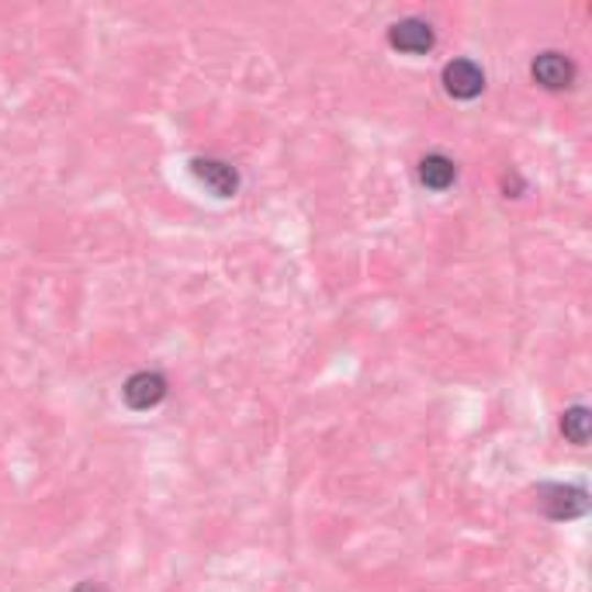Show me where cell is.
I'll return each instance as SVG.
<instances>
[{"label":"cell","instance_id":"cell-5","mask_svg":"<svg viewBox=\"0 0 592 592\" xmlns=\"http://www.w3.org/2000/svg\"><path fill=\"white\" fill-rule=\"evenodd\" d=\"M388 45L402 56H426L434 53L437 32L430 21L423 18H398L395 25H388Z\"/></svg>","mask_w":592,"mask_h":592},{"label":"cell","instance_id":"cell-7","mask_svg":"<svg viewBox=\"0 0 592 592\" xmlns=\"http://www.w3.org/2000/svg\"><path fill=\"white\" fill-rule=\"evenodd\" d=\"M419 184L426 191H451L458 184V163L447 156V153H426L419 160Z\"/></svg>","mask_w":592,"mask_h":592},{"label":"cell","instance_id":"cell-4","mask_svg":"<svg viewBox=\"0 0 592 592\" xmlns=\"http://www.w3.org/2000/svg\"><path fill=\"white\" fill-rule=\"evenodd\" d=\"M440 80H443V90L451 94L454 101H475L485 90V69L475 59L458 56L451 63H443Z\"/></svg>","mask_w":592,"mask_h":592},{"label":"cell","instance_id":"cell-3","mask_svg":"<svg viewBox=\"0 0 592 592\" xmlns=\"http://www.w3.org/2000/svg\"><path fill=\"white\" fill-rule=\"evenodd\" d=\"M167 392H171V382H167V374H160V371H135L122 385V398L132 413L156 409L160 402L167 398Z\"/></svg>","mask_w":592,"mask_h":592},{"label":"cell","instance_id":"cell-1","mask_svg":"<svg viewBox=\"0 0 592 592\" xmlns=\"http://www.w3.org/2000/svg\"><path fill=\"white\" fill-rule=\"evenodd\" d=\"M537 503L548 519H579L589 513V495L582 485H561V482H548L537 485Z\"/></svg>","mask_w":592,"mask_h":592},{"label":"cell","instance_id":"cell-6","mask_svg":"<svg viewBox=\"0 0 592 592\" xmlns=\"http://www.w3.org/2000/svg\"><path fill=\"white\" fill-rule=\"evenodd\" d=\"M530 77L544 90H568L575 84V63L572 56H564L558 50H544L530 63Z\"/></svg>","mask_w":592,"mask_h":592},{"label":"cell","instance_id":"cell-8","mask_svg":"<svg viewBox=\"0 0 592 592\" xmlns=\"http://www.w3.org/2000/svg\"><path fill=\"white\" fill-rule=\"evenodd\" d=\"M561 434L568 443H575V447H585L589 443V434H592V416L585 406H572V409H564L561 413Z\"/></svg>","mask_w":592,"mask_h":592},{"label":"cell","instance_id":"cell-9","mask_svg":"<svg viewBox=\"0 0 592 592\" xmlns=\"http://www.w3.org/2000/svg\"><path fill=\"white\" fill-rule=\"evenodd\" d=\"M74 592H108V589H105L101 582H90V579H87V582H80Z\"/></svg>","mask_w":592,"mask_h":592},{"label":"cell","instance_id":"cell-2","mask_svg":"<svg viewBox=\"0 0 592 592\" xmlns=\"http://www.w3.org/2000/svg\"><path fill=\"white\" fill-rule=\"evenodd\" d=\"M187 167H191V177L201 187H208L216 198H235V195H240L243 180H240V171H235L229 160H222V156H195Z\"/></svg>","mask_w":592,"mask_h":592}]
</instances>
